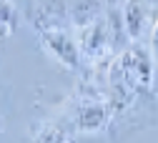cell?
I'll list each match as a JSON object with an SVG mask.
<instances>
[{"label": "cell", "mask_w": 158, "mask_h": 143, "mask_svg": "<svg viewBox=\"0 0 158 143\" xmlns=\"http://www.w3.org/2000/svg\"><path fill=\"white\" fill-rule=\"evenodd\" d=\"M70 15H73L75 28H81V25H85V23H93V20L103 18L106 10H103V3H101V0H75Z\"/></svg>", "instance_id": "obj_5"}, {"label": "cell", "mask_w": 158, "mask_h": 143, "mask_svg": "<svg viewBox=\"0 0 158 143\" xmlns=\"http://www.w3.org/2000/svg\"><path fill=\"white\" fill-rule=\"evenodd\" d=\"M15 23H18V8L13 5V0H0V25L13 30Z\"/></svg>", "instance_id": "obj_7"}, {"label": "cell", "mask_w": 158, "mask_h": 143, "mask_svg": "<svg viewBox=\"0 0 158 143\" xmlns=\"http://www.w3.org/2000/svg\"><path fill=\"white\" fill-rule=\"evenodd\" d=\"M78 35V48H81V55L88 60H101L103 55H108L110 50V33H108V23L106 15L93 20V23H85L81 28H75Z\"/></svg>", "instance_id": "obj_3"}, {"label": "cell", "mask_w": 158, "mask_h": 143, "mask_svg": "<svg viewBox=\"0 0 158 143\" xmlns=\"http://www.w3.org/2000/svg\"><path fill=\"white\" fill-rule=\"evenodd\" d=\"M10 33H13V30H8V28H5V25H0V40H3V38H8V35H10Z\"/></svg>", "instance_id": "obj_8"}, {"label": "cell", "mask_w": 158, "mask_h": 143, "mask_svg": "<svg viewBox=\"0 0 158 143\" xmlns=\"http://www.w3.org/2000/svg\"><path fill=\"white\" fill-rule=\"evenodd\" d=\"M40 45L48 55H53L60 65L70 68V70H78L83 63V55H81V48H78V40L75 35L63 28V25H55V28H40Z\"/></svg>", "instance_id": "obj_1"}, {"label": "cell", "mask_w": 158, "mask_h": 143, "mask_svg": "<svg viewBox=\"0 0 158 143\" xmlns=\"http://www.w3.org/2000/svg\"><path fill=\"white\" fill-rule=\"evenodd\" d=\"M30 143H73V138L65 133L63 126H58V123H40L33 131Z\"/></svg>", "instance_id": "obj_6"}, {"label": "cell", "mask_w": 158, "mask_h": 143, "mask_svg": "<svg viewBox=\"0 0 158 143\" xmlns=\"http://www.w3.org/2000/svg\"><path fill=\"white\" fill-rule=\"evenodd\" d=\"M110 123V108L98 98H83L73 113V128L81 136H95Z\"/></svg>", "instance_id": "obj_2"}, {"label": "cell", "mask_w": 158, "mask_h": 143, "mask_svg": "<svg viewBox=\"0 0 158 143\" xmlns=\"http://www.w3.org/2000/svg\"><path fill=\"white\" fill-rule=\"evenodd\" d=\"M108 5H123V0H108Z\"/></svg>", "instance_id": "obj_9"}, {"label": "cell", "mask_w": 158, "mask_h": 143, "mask_svg": "<svg viewBox=\"0 0 158 143\" xmlns=\"http://www.w3.org/2000/svg\"><path fill=\"white\" fill-rule=\"evenodd\" d=\"M121 20H123V30L128 40H138L143 35L146 20H148V8L143 0H123L121 5Z\"/></svg>", "instance_id": "obj_4"}]
</instances>
